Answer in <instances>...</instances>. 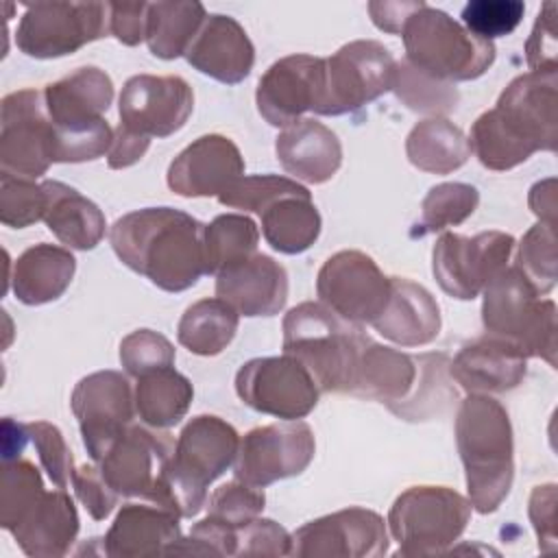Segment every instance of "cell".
<instances>
[{
  "mask_svg": "<svg viewBox=\"0 0 558 558\" xmlns=\"http://www.w3.org/2000/svg\"><path fill=\"white\" fill-rule=\"evenodd\" d=\"M558 70L525 72L471 126L469 146L488 170H510L536 150H556Z\"/></svg>",
  "mask_w": 558,
  "mask_h": 558,
  "instance_id": "cell-1",
  "label": "cell"
},
{
  "mask_svg": "<svg viewBox=\"0 0 558 558\" xmlns=\"http://www.w3.org/2000/svg\"><path fill=\"white\" fill-rule=\"evenodd\" d=\"M205 225L181 209L146 207L109 231L118 259L166 292H183L205 275Z\"/></svg>",
  "mask_w": 558,
  "mask_h": 558,
  "instance_id": "cell-2",
  "label": "cell"
},
{
  "mask_svg": "<svg viewBox=\"0 0 558 558\" xmlns=\"http://www.w3.org/2000/svg\"><path fill=\"white\" fill-rule=\"evenodd\" d=\"M456 442L471 506L482 514L495 512L514 477L512 425L506 408L488 395L466 397L456 416Z\"/></svg>",
  "mask_w": 558,
  "mask_h": 558,
  "instance_id": "cell-3",
  "label": "cell"
},
{
  "mask_svg": "<svg viewBox=\"0 0 558 558\" xmlns=\"http://www.w3.org/2000/svg\"><path fill=\"white\" fill-rule=\"evenodd\" d=\"M371 338L320 301H305L283 318V353L299 360L320 392H349Z\"/></svg>",
  "mask_w": 558,
  "mask_h": 558,
  "instance_id": "cell-4",
  "label": "cell"
},
{
  "mask_svg": "<svg viewBox=\"0 0 558 558\" xmlns=\"http://www.w3.org/2000/svg\"><path fill=\"white\" fill-rule=\"evenodd\" d=\"M240 436L220 416H194L179 434L163 469L161 504L179 517H194L207 504V486L235 460Z\"/></svg>",
  "mask_w": 558,
  "mask_h": 558,
  "instance_id": "cell-5",
  "label": "cell"
},
{
  "mask_svg": "<svg viewBox=\"0 0 558 558\" xmlns=\"http://www.w3.org/2000/svg\"><path fill=\"white\" fill-rule=\"evenodd\" d=\"M401 37L405 61L445 83L473 81L495 61L493 41L475 37L451 15L429 4L408 17Z\"/></svg>",
  "mask_w": 558,
  "mask_h": 558,
  "instance_id": "cell-6",
  "label": "cell"
},
{
  "mask_svg": "<svg viewBox=\"0 0 558 558\" xmlns=\"http://www.w3.org/2000/svg\"><path fill=\"white\" fill-rule=\"evenodd\" d=\"M482 292V323L486 333L510 340L525 357H541L549 366H556L554 301L541 299L517 266H506Z\"/></svg>",
  "mask_w": 558,
  "mask_h": 558,
  "instance_id": "cell-7",
  "label": "cell"
},
{
  "mask_svg": "<svg viewBox=\"0 0 558 558\" xmlns=\"http://www.w3.org/2000/svg\"><path fill=\"white\" fill-rule=\"evenodd\" d=\"M471 510V501L447 486H412L395 499L388 525L401 556H436L462 536Z\"/></svg>",
  "mask_w": 558,
  "mask_h": 558,
  "instance_id": "cell-8",
  "label": "cell"
},
{
  "mask_svg": "<svg viewBox=\"0 0 558 558\" xmlns=\"http://www.w3.org/2000/svg\"><path fill=\"white\" fill-rule=\"evenodd\" d=\"M397 61L388 48L373 39L344 44L338 52L323 59L318 116L351 113L395 85Z\"/></svg>",
  "mask_w": 558,
  "mask_h": 558,
  "instance_id": "cell-9",
  "label": "cell"
},
{
  "mask_svg": "<svg viewBox=\"0 0 558 558\" xmlns=\"http://www.w3.org/2000/svg\"><path fill=\"white\" fill-rule=\"evenodd\" d=\"M109 33V2H35L15 31L17 48L35 59L76 52Z\"/></svg>",
  "mask_w": 558,
  "mask_h": 558,
  "instance_id": "cell-10",
  "label": "cell"
},
{
  "mask_svg": "<svg viewBox=\"0 0 558 558\" xmlns=\"http://www.w3.org/2000/svg\"><path fill=\"white\" fill-rule=\"evenodd\" d=\"M512 248L514 238L504 231H482L471 238L447 231L436 240L432 270L449 296L471 301L508 266Z\"/></svg>",
  "mask_w": 558,
  "mask_h": 558,
  "instance_id": "cell-11",
  "label": "cell"
},
{
  "mask_svg": "<svg viewBox=\"0 0 558 558\" xmlns=\"http://www.w3.org/2000/svg\"><path fill=\"white\" fill-rule=\"evenodd\" d=\"M52 163V120L44 92L20 89L2 98L0 107V170L37 179Z\"/></svg>",
  "mask_w": 558,
  "mask_h": 558,
  "instance_id": "cell-12",
  "label": "cell"
},
{
  "mask_svg": "<svg viewBox=\"0 0 558 558\" xmlns=\"http://www.w3.org/2000/svg\"><path fill=\"white\" fill-rule=\"evenodd\" d=\"M238 397L255 412L296 421L318 403V386L310 371L292 355L255 357L235 375Z\"/></svg>",
  "mask_w": 558,
  "mask_h": 558,
  "instance_id": "cell-13",
  "label": "cell"
},
{
  "mask_svg": "<svg viewBox=\"0 0 558 558\" xmlns=\"http://www.w3.org/2000/svg\"><path fill=\"white\" fill-rule=\"evenodd\" d=\"M316 451L314 432L303 421H283L255 427L240 438L233 460L235 480L264 488L303 473Z\"/></svg>",
  "mask_w": 558,
  "mask_h": 558,
  "instance_id": "cell-14",
  "label": "cell"
},
{
  "mask_svg": "<svg viewBox=\"0 0 558 558\" xmlns=\"http://www.w3.org/2000/svg\"><path fill=\"white\" fill-rule=\"evenodd\" d=\"M172 451L174 440L166 429L129 425L98 460V469L120 497H140L159 506L163 469Z\"/></svg>",
  "mask_w": 558,
  "mask_h": 558,
  "instance_id": "cell-15",
  "label": "cell"
},
{
  "mask_svg": "<svg viewBox=\"0 0 558 558\" xmlns=\"http://www.w3.org/2000/svg\"><path fill=\"white\" fill-rule=\"evenodd\" d=\"M316 294L344 320L373 323L390 299V277L362 251H338L318 270Z\"/></svg>",
  "mask_w": 558,
  "mask_h": 558,
  "instance_id": "cell-16",
  "label": "cell"
},
{
  "mask_svg": "<svg viewBox=\"0 0 558 558\" xmlns=\"http://www.w3.org/2000/svg\"><path fill=\"white\" fill-rule=\"evenodd\" d=\"M70 405L94 462L133 425L135 416V395L129 379L118 371H98L83 377L72 390Z\"/></svg>",
  "mask_w": 558,
  "mask_h": 558,
  "instance_id": "cell-17",
  "label": "cell"
},
{
  "mask_svg": "<svg viewBox=\"0 0 558 558\" xmlns=\"http://www.w3.org/2000/svg\"><path fill=\"white\" fill-rule=\"evenodd\" d=\"M194 109V92L181 76H131L120 94V124L144 137L177 133Z\"/></svg>",
  "mask_w": 558,
  "mask_h": 558,
  "instance_id": "cell-18",
  "label": "cell"
},
{
  "mask_svg": "<svg viewBox=\"0 0 558 558\" xmlns=\"http://www.w3.org/2000/svg\"><path fill=\"white\" fill-rule=\"evenodd\" d=\"M388 551L384 519L366 508H344L307 521L290 536V556L375 558Z\"/></svg>",
  "mask_w": 558,
  "mask_h": 558,
  "instance_id": "cell-19",
  "label": "cell"
},
{
  "mask_svg": "<svg viewBox=\"0 0 558 558\" xmlns=\"http://www.w3.org/2000/svg\"><path fill=\"white\" fill-rule=\"evenodd\" d=\"M323 59L290 54L275 61L257 83L255 102L270 126H290L305 111H316L320 98Z\"/></svg>",
  "mask_w": 558,
  "mask_h": 558,
  "instance_id": "cell-20",
  "label": "cell"
},
{
  "mask_svg": "<svg viewBox=\"0 0 558 558\" xmlns=\"http://www.w3.org/2000/svg\"><path fill=\"white\" fill-rule=\"evenodd\" d=\"M244 177L240 148L225 135L209 133L185 146L168 168V187L187 198L220 196Z\"/></svg>",
  "mask_w": 558,
  "mask_h": 558,
  "instance_id": "cell-21",
  "label": "cell"
},
{
  "mask_svg": "<svg viewBox=\"0 0 558 558\" xmlns=\"http://www.w3.org/2000/svg\"><path fill=\"white\" fill-rule=\"evenodd\" d=\"M216 294L242 316H272L288 301V275L270 255L255 253L216 275Z\"/></svg>",
  "mask_w": 558,
  "mask_h": 558,
  "instance_id": "cell-22",
  "label": "cell"
},
{
  "mask_svg": "<svg viewBox=\"0 0 558 558\" xmlns=\"http://www.w3.org/2000/svg\"><path fill=\"white\" fill-rule=\"evenodd\" d=\"M527 371V357L499 336H482L460 349L449 362L451 377L471 395H499L517 388Z\"/></svg>",
  "mask_w": 558,
  "mask_h": 558,
  "instance_id": "cell-23",
  "label": "cell"
},
{
  "mask_svg": "<svg viewBox=\"0 0 558 558\" xmlns=\"http://www.w3.org/2000/svg\"><path fill=\"white\" fill-rule=\"evenodd\" d=\"M187 63L227 85L244 81L255 63V48L246 31L231 15H207L185 52Z\"/></svg>",
  "mask_w": 558,
  "mask_h": 558,
  "instance_id": "cell-24",
  "label": "cell"
},
{
  "mask_svg": "<svg viewBox=\"0 0 558 558\" xmlns=\"http://www.w3.org/2000/svg\"><path fill=\"white\" fill-rule=\"evenodd\" d=\"M179 514L157 504H126L102 538V554L140 558L168 554L181 541Z\"/></svg>",
  "mask_w": 558,
  "mask_h": 558,
  "instance_id": "cell-25",
  "label": "cell"
},
{
  "mask_svg": "<svg viewBox=\"0 0 558 558\" xmlns=\"http://www.w3.org/2000/svg\"><path fill=\"white\" fill-rule=\"evenodd\" d=\"M281 168L307 183L329 181L342 163V146L331 129L314 118H301L286 126L275 142Z\"/></svg>",
  "mask_w": 558,
  "mask_h": 558,
  "instance_id": "cell-26",
  "label": "cell"
},
{
  "mask_svg": "<svg viewBox=\"0 0 558 558\" xmlns=\"http://www.w3.org/2000/svg\"><path fill=\"white\" fill-rule=\"evenodd\" d=\"M371 325L401 347H421L438 336L440 307L423 286L403 277H390L388 305Z\"/></svg>",
  "mask_w": 558,
  "mask_h": 558,
  "instance_id": "cell-27",
  "label": "cell"
},
{
  "mask_svg": "<svg viewBox=\"0 0 558 558\" xmlns=\"http://www.w3.org/2000/svg\"><path fill=\"white\" fill-rule=\"evenodd\" d=\"M44 98L52 126H85L102 120L113 100V83L105 70L85 65L46 85Z\"/></svg>",
  "mask_w": 558,
  "mask_h": 558,
  "instance_id": "cell-28",
  "label": "cell"
},
{
  "mask_svg": "<svg viewBox=\"0 0 558 558\" xmlns=\"http://www.w3.org/2000/svg\"><path fill=\"white\" fill-rule=\"evenodd\" d=\"M11 534L26 556H65L78 534V514L72 497L63 488L44 493L39 504L11 530Z\"/></svg>",
  "mask_w": 558,
  "mask_h": 558,
  "instance_id": "cell-29",
  "label": "cell"
},
{
  "mask_svg": "<svg viewBox=\"0 0 558 558\" xmlns=\"http://www.w3.org/2000/svg\"><path fill=\"white\" fill-rule=\"evenodd\" d=\"M74 270L76 259L68 248L41 242L26 248L13 262L11 288L20 303L44 305L68 290Z\"/></svg>",
  "mask_w": 558,
  "mask_h": 558,
  "instance_id": "cell-30",
  "label": "cell"
},
{
  "mask_svg": "<svg viewBox=\"0 0 558 558\" xmlns=\"http://www.w3.org/2000/svg\"><path fill=\"white\" fill-rule=\"evenodd\" d=\"M418 375V360L390 347L368 344L357 362L351 395L386 403L390 410L403 403Z\"/></svg>",
  "mask_w": 558,
  "mask_h": 558,
  "instance_id": "cell-31",
  "label": "cell"
},
{
  "mask_svg": "<svg viewBox=\"0 0 558 558\" xmlns=\"http://www.w3.org/2000/svg\"><path fill=\"white\" fill-rule=\"evenodd\" d=\"M44 222L57 240L76 251H92L105 235V214L96 203L61 181H44Z\"/></svg>",
  "mask_w": 558,
  "mask_h": 558,
  "instance_id": "cell-32",
  "label": "cell"
},
{
  "mask_svg": "<svg viewBox=\"0 0 558 558\" xmlns=\"http://www.w3.org/2000/svg\"><path fill=\"white\" fill-rule=\"evenodd\" d=\"M135 412L144 425L168 429L177 425L190 410L194 388L185 375L172 366L155 368L137 377Z\"/></svg>",
  "mask_w": 558,
  "mask_h": 558,
  "instance_id": "cell-33",
  "label": "cell"
},
{
  "mask_svg": "<svg viewBox=\"0 0 558 558\" xmlns=\"http://www.w3.org/2000/svg\"><path fill=\"white\" fill-rule=\"evenodd\" d=\"M405 153L414 168L432 174H449L466 163L471 146L453 122L447 118H429L410 131Z\"/></svg>",
  "mask_w": 558,
  "mask_h": 558,
  "instance_id": "cell-34",
  "label": "cell"
},
{
  "mask_svg": "<svg viewBox=\"0 0 558 558\" xmlns=\"http://www.w3.org/2000/svg\"><path fill=\"white\" fill-rule=\"evenodd\" d=\"M259 218L266 242L286 255L307 251L320 235V214L312 203V194L277 198Z\"/></svg>",
  "mask_w": 558,
  "mask_h": 558,
  "instance_id": "cell-35",
  "label": "cell"
},
{
  "mask_svg": "<svg viewBox=\"0 0 558 558\" xmlns=\"http://www.w3.org/2000/svg\"><path fill=\"white\" fill-rule=\"evenodd\" d=\"M207 20L201 2H148L146 44L159 59H177L187 52L203 22Z\"/></svg>",
  "mask_w": 558,
  "mask_h": 558,
  "instance_id": "cell-36",
  "label": "cell"
},
{
  "mask_svg": "<svg viewBox=\"0 0 558 558\" xmlns=\"http://www.w3.org/2000/svg\"><path fill=\"white\" fill-rule=\"evenodd\" d=\"M238 312L222 299H201L192 303L177 327L179 344L196 355H218L238 331Z\"/></svg>",
  "mask_w": 558,
  "mask_h": 558,
  "instance_id": "cell-37",
  "label": "cell"
},
{
  "mask_svg": "<svg viewBox=\"0 0 558 558\" xmlns=\"http://www.w3.org/2000/svg\"><path fill=\"white\" fill-rule=\"evenodd\" d=\"M259 242L257 225L244 214H220L203 233L205 272L218 275L220 270L255 255Z\"/></svg>",
  "mask_w": 558,
  "mask_h": 558,
  "instance_id": "cell-38",
  "label": "cell"
},
{
  "mask_svg": "<svg viewBox=\"0 0 558 558\" xmlns=\"http://www.w3.org/2000/svg\"><path fill=\"white\" fill-rule=\"evenodd\" d=\"M44 482L39 469L24 460H2V486H0V525L13 530L44 497Z\"/></svg>",
  "mask_w": 558,
  "mask_h": 558,
  "instance_id": "cell-39",
  "label": "cell"
},
{
  "mask_svg": "<svg viewBox=\"0 0 558 558\" xmlns=\"http://www.w3.org/2000/svg\"><path fill=\"white\" fill-rule=\"evenodd\" d=\"M416 360L418 375L410 397L390 410L405 421H425L456 397V390L447 386L449 381L445 377V368L449 366V360L445 353H423Z\"/></svg>",
  "mask_w": 558,
  "mask_h": 558,
  "instance_id": "cell-40",
  "label": "cell"
},
{
  "mask_svg": "<svg viewBox=\"0 0 558 558\" xmlns=\"http://www.w3.org/2000/svg\"><path fill=\"white\" fill-rule=\"evenodd\" d=\"M480 192L469 183L434 185L421 205V222L414 235L436 233L464 222L477 209Z\"/></svg>",
  "mask_w": 558,
  "mask_h": 558,
  "instance_id": "cell-41",
  "label": "cell"
},
{
  "mask_svg": "<svg viewBox=\"0 0 558 558\" xmlns=\"http://www.w3.org/2000/svg\"><path fill=\"white\" fill-rule=\"evenodd\" d=\"M392 89L408 109L418 113H434L436 118L453 111L458 105V89L453 83L432 78L412 68L405 59L397 63Z\"/></svg>",
  "mask_w": 558,
  "mask_h": 558,
  "instance_id": "cell-42",
  "label": "cell"
},
{
  "mask_svg": "<svg viewBox=\"0 0 558 558\" xmlns=\"http://www.w3.org/2000/svg\"><path fill=\"white\" fill-rule=\"evenodd\" d=\"M307 187L296 183L294 179L279 174H253L240 177L233 185H229L218 201L227 207L244 209L262 214L270 203L283 196H307Z\"/></svg>",
  "mask_w": 558,
  "mask_h": 558,
  "instance_id": "cell-43",
  "label": "cell"
},
{
  "mask_svg": "<svg viewBox=\"0 0 558 558\" xmlns=\"http://www.w3.org/2000/svg\"><path fill=\"white\" fill-rule=\"evenodd\" d=\"M514 266L538 294H547L556 286V233L551 225L538 222L523 235Z\"/></svg>",
  "mask_w": 558,
  "mask_h": 558,
  "instance_id": "cell-44",
  "label": "cell"
},
{
  "mask_svg": "<svg viewBox=\"0 0 558 558\" xmlns=\"http://www.w3.org/2000/svg\"><path fill=\"white\" fill-rule=\"evenodd\" d=\"M111 142L113 129L107 124L105 118L85 126H52V163H81L98 159L109 153Z\"/></svg>",
  "mask_w": 558,
  "mask_h": 558,
  "instance_id": "cell-45",
  "label": "cell"
},
{
  "mask_svg": "<svg viewBox=\"0 0 558 558\" xmlns=\"http://www.w3.org/2000/svg\"><path fill=\"white\" fill-rule=\"evenodd\" d=\"M46 192L41 183L13 174H0V220L7 227L24 229L44 220Z\"/></svg>",
  "mask_w": 558,
  "mask_h": 558,
  "instance_id": "cell-46",
  "label": "cell"
},
{
  "mask_svg": "<svg viewBox=\"0 0 558 558\" xmlns=\"http://www.w3.org/2000/svg\"><path fill=\"white\" fill-rule=\"evenodd\" d=\"M525 13L521 0H471L462 9V24L480 39H495L510 35Z\"/></svg>",
  "mask_w": 558,
  "mask_h": 558,
  "instance_id": "cell-47",
  "label": "cell"
},
{
  "mask_svg": "<svg viewBox=\"0 0 558 558\" xmlns=\"http://www.w3.org/2000/svg\"><path fill=\"white\" fill-rule=\"evenodd\" d=\"M264 504H266V495L262 488L233 480L218 486L209 495L207 517H214L229 527H238L259 517V512L264 510Z\"/></svg>",
  "mask_w": 558,
  "mask_h": 558,
  "instance_id": "cell-48",
  "label": "cell"
},
{
  "mask_svg": "<svg viewBox=\"0 0 558 558\" xmlns=\"http://www.w3.org/2000/svg\"><path fill=\"white\" fill-rule=\"evenodd\" d=\"M26 432H28V442L37 451L39 464L48 473L50 482L57 488H68V484H72V475L76 469H74L72 451L63 440V434L59 432V427L46 421H33V423H26Z\"/></svg>",
  "mask_w": 558,
  "mask_h": 558,
  "instance_id": "cell-49",
  "label": "cell"
},
{
  "mask_svg": "<svg viewBox=\"0 0 558 558\" xmlns=\"http://www.w3.org/2000/svg\"><path fill=\"white\" fill-rule=\"evenodd\" d=\"M120 362L135 379L148 371L172 366L174 347L170 340L153 329H137L120 342Z\"/></svg>",
  "mask_w": 558,
  "mask_h": 558,
  "instance_id": "cell-50",
  "label": "cell"
},
{
  "mask_svg": "<svg viewBox=\"0 0 558 558\" xmlns=\"http://www.w3.org/2000/svg\"><path fill=\"white\" fill-rule=\"evenodd\" d=\"M233 556H290V534L272 519H251L235 527Z\"/></svg>",
  "mask_w": 558,
  "mask_h": 558,
  "instance_id": "cell-51",
  "label": "cell"
},
{
  "mask_svg": "<svg viewBox=\"0 0 558 558\" xmlns=\"http://www.w3.org/2000/svg\"><path fill=\"white\" fill-rule=\"evenodd\" d=\"M556 17L558 4L545 2L536 15L532 33L525 41V59L530 72H549L558 70V35H556Z\"/></svg>",
  "mask_w": 558,
  "mask_h": 558,
  "instance_id": "cell-52",
  "label": "cell"
},
{
  "mask_svg": "<svg viewBox=\"0 0 558 558\" xmlns=\"http://www.w3.org/2000/svg\"><path fill=\"white\" fill-rule=\"evenodd\" d=\"M72 486H74V493H76L78 501L85 506V510L89 512V517L94 521H105L113 512V508L118 504V497H120L107 484L100 469L94 466V464L78 466L72 475Z\"/></svg>",
  "mask_w": 558,
  "mask_h": 558,
  "instance_id": "cell-53",
  "label": "cell"
},
{
  "mask_svg": "<svg viewBox=\"0 0 558 558\" xmlns=\"http://www.w3.org/2000/svg\"><path fill=\"white\" fill-rule=\"evenodd\" d=\"M148 2H109V33L124 46L146 39Z\"/></svg>",
  "mask_w": 558,
  "mask_h": 558,
  "instance_id": "cell-54",
  "label": "cell"
},
{
  "mask_svg": "<svg viewBox=\"0 0 558 558\" xmlns=\"http://www.w3.org/2000/svg\"><path fill=\"white\" fill-rule=\"evenodd\" d=\"M530 519L545 551L556 547V486H536L530 497Z\"/></svg>",
  "mask_w": 558,
  "mask_h": 558,
  "instance_id": "cell-55",
  "label": "cell"
},
{
  "mask_svg": "<svg viewBox=\"0 0 558 558\" xmlns=\"http://www.w3.org/2000/svg\"><path fill=\"white\" fill-rule=\"evenodd\" d=\"M150 146V137H144L140 133H133L129 131L126 126L118 124V129L113 131V142H111V148L107 153V163L109 168L113 170H122V168H129L133 163H137L144 153L148 150Z\"/></svg>",
  "mask_w": 558,
  "mask_h": 558,
  "instance_id": "cell-56",
  "label": "cell"
},
{
  "mask_svg": "<svg viewBox=\"0 0 558 558\" xmlns=\"http://www.w3.org/2000/svg\"><path fill=\"white\" fill-rule=\"evenodd\" d=\"M425 2L421 0H412V2H368V13L373 24L384 31V33H392V35H401L403 24L408 22V17L418 11Z\"/></svg>",
  "mask_w": 558,
  "mask_h": 558,
  "instance_id": "cell-57",
  "label": "cell"
},
{
  "mask_svg": "<svg viewBox=\"0 0 558 558\" xmlns=\"http://www.w3.org/2000/svg\"><path fill=\"white\" fill-rule=\"evenodd\" d=\"M530 207L541 218V222L556 225V181L545 179L532 185L530 190Z\"/></svg>",
  "mask_w": 558,
  "mask_h": 558,
  "instance_id": "cell-58",
  "label": "cell"
}]
</instances>
